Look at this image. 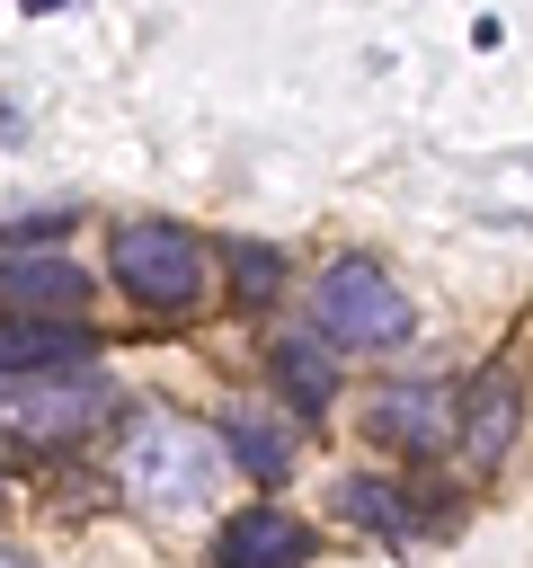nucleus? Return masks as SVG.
<instances>
[{
	"label": "nucleus",
	"mask_w": 533,
	"mask_h": 568,
	"mask_svg": "<svg viewBox=\"0 0 533 568\" xmlns=\"http://www.w3.org/2000/svg\"><path fill=\"white\" fill-rule=\"evenodd\" d=\"M515 435H524V390H515V373H480L471 399H462V417H453L462 462H471V470H497V462L515 453Z\"/></svg>",
	"instance_id": "nucleus-5"
},
{
	"label": "nucleus",
	"mask_w": 533,
	"mask_h": 568,
	"mask_svg": "<svg viewBox=\"0 0 533 568\" xmlns=\"http://www.w3.org/2000/svg\"><path fill=\"white\" fill-rule=\"evenodd\" d=\"M222 435H231V462H240L249 479H284V470H293V435H284L266 408H249V399H240V408L222 417Z\"/></svg>",
	"instance_id": "nucleus-10"
},
{
	"label": "nucleus",
	"mask_w": 533,
	"mask_h": 568,
	"mask_svg": "<svg viewBox=\"0 0 533 568\" xmlns=\"http://www.w3.org/2000/svg\"><path fill=\"white\" fill-rule=\"evenodd\" d=\"M0 293H9V320H71L89 302V275L71 257H0Z\"/></svg>",
	"instance_id": "nucleus-7"
},
{
	"label": "nucleus",
	"mask_w": 533,
	"mask_h": 568,
	"mask_svg": "<svg viewBox=\"0 0 533 568\" xmlns=\"http://www.w3.org/2000/svg\"><path fill=\"white\" fill-rule=\"evenodd\" d=\"M266 373H275V390H284L302 417H320V408H329V390H338V373H329L320 337H284V346L266 355Z\"/></svg>",
	"instance_id": "nucleus-11"
},
{
	"label": "nucleus",
	"mask_w": 533,
	"mask_h": 568,
	"mask_svg": "<svg viewBox=\"0 0 533 568\" xmlns=\"http://www.w3.org/2000/svg\"><path fill=\"white\" fill-rule=\"evenodd\" d=\"M89 355L98 337L80 320H0V373H71Z\"/></svg>",
	"instance_id": "nucleus-9"
},
{
	"label": "nucleus",
	"mask_w": 533,
	"mask_h": 568,
	"mask_svg": "<svg viewBox=\"0 0 533 568\" xmlns=\"http://www.w3.org/2000/svg\"><path fill=\"white\" fill-rule=\"evenodd\" d=\"M373 435L400 444V453H444L453 444V399L435 382H400V390L373 399Z\"/></svg>",
	"instance_id": "nucleus-8"
},
{
	"label": "nucleus",
	"mask_w": 533,
	"mask_h": 568,
	"mask_svg": "<svg viewBox=\"0 0 533 568\" xmlns=\"http://www.w3.org/2000/svg\"><path fill=\"white\" fill-rule=\"evenodd\" d=\"M311 328H320L329 346H400V337H409V293H400V275H391L382 257L346 248V257H329L320 284H311Z\"/></svg>",
	"instance_id": "nucleus-4"
},
{
	"label": "nucleus",
	"mask_w": 533,
	"mask_h": 568,
	"mask_svg": "<svg viewBox=\"0 0 533 568\" xmlns=\"http://www.w3.org/2000/svg\"><path fill=\"white\" fill-rule=\"evenodd\" d=\"M115 417V382L98 364L71 373H0V444L9 453H71Z\"/></svg>",
	"instance_id": "nucleus-2"
},
{
	"label": "nucleus",
	"mask_w": 533,
	"mask_h": 568,
	"mask_svg": "<svg viewBox=\"0 0 533 568\" xmlns=\"http://www.w3.org/2000/svg\"><path fill=\"white\" fill-rule=\"evenodd\" d=\"M338 506H346V524H364V532H400V524H409V497L382 488V479H346Z\"/></svg>",
	"instance_id": "nucleus-12"
},
{
	"label": "nucleus",
	"mask_w": 533,
	"mask_h": 568,
	"mask_svg": "<svg viewBox=\"0 0 533 568\" xmlns=\"http://www.w3.org/2000/svg\"><path fill=\"white\" fill-rule=\"evenodd\" d=\"M107 275L142 302V311H195L213 293V248L187 222H115L107 231Z\"/></svg>",
	"instance_id": "nucleus-3"
},
{
	"label": "nucleus",
	"mask_w": 533,
	"mask_h": 568,
	"mask_svg": "<svg viewBox=\"0 0 533 568\" xmlns=\"http://www.w3.org/2000/svg\"><path fill=\"white\" fill-rule=\"evenodd\" d=\"M311 559V524L284 506H240L213 532V568H302Z\"/></svg>",
	"instance_id": "nucleus-6"
},
{
	"label": "nucleus",
	"mask_w": 533,
	"mask_h": 568,
	"mask_svg": "<svg viewBox=\"0 0 533 568\" xmlns=\"http://www.w3.org/2000/svg\"><path fill=\"white\" fill-rule=\"evenodd\" d=\"M115 488H124L133 506H151V515L213 506V488H222V444H213L195 417H178V408H142V417L124 426V444H115Z\"/></svg>",
	"instance_id": "nucleus-1"
},
{
	"label": "nucleus",
	"mask_w": 533,
	"mask_h": 568,
	"mask_svg": "<svg viewBox=\"0 0 533 568\" xmlns=\"http://www.w3.org/2000/svg\"><path fill=\"white\" fill-rule=\"evenodd\" d=\"M231 275H240V302H275V284H284V257H275V248H249V240H231Z\"/></svg>",
	"instance_id": "nucleus-13"
}]
</instances>
